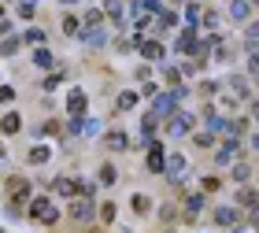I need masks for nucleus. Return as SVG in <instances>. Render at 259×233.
<instances>
[{"mask_svg": "<svg viewBox=\"0 0 259 233\" xmlns=\"http://www.w3.org/2000/svg\"><path fill=\"white\" fill-rule=\"evenodd\" d=\"M11 100H15V89H11V85H0V104H11Z\"/></svg>", "mask_w": 259, "mask_h": 233, "instance_id": "38", "label": "nucleus"}, {"mask_svg": "<svg viewBox=\"0 0 259 233\" xmlns=\"http://www.w3.org/2000/svg\"><path fill=\"white\" fill-rule=\"evenodd\" d=\"M33 11H37L33 0H15V15H19V19H33Z\"/></svg>", "mask_w": 259, "mask_h": 233, "instance_id": "29", "label": "nucleus"}, {"mask_svg": "<svg viewBox=\"0 0 259 233\" xmlns=\"http://www.w3.org/2000/svg\"><path fill=\"white\" fill-rule=\"evenodd\" d=\"M200 92H204V97H215V92H219V81H204V85H200Z\"/></svg>", "mask_w": 259, "mask_h": 233, "instance_id": "40", "label": "nucleus"}, {"mask_svg": "<svg viewBox=\"0 0 259 233\" xmlns=\"http://www.w3.org/2000/svg\"><path fill=\"white\" fill-rule=\"evenodd\" d=\"M159 92V85H152V81H145V85H141V97H156Z\"/></svg>", "mask_w": 259, "mask_h": 233, "instance_id": "42", "label": "nucleus"}, {"mask_svg": "<svg viewBox=\"0 0 259 233\" xmlns=\"http://www.w3.org/2000/svg\"><path fill=\"white\" fill-rule=\"evenodd\" d=\"M104 148H111V152H126V148H130V133L108 130V133H104Z\"/></svg>", "mask_w": 259, "mask_h": 233, "instance_id": "10", "label": "nucleus"}, {"mask_svg": "<svg viewBox=\"0 0 259 233\" xmlns=\"http://www.w3.org/2000/svg\"><path fill=\"white\" fill-rule=\"evenodd\" d=\"M200 22H204L207 30H219V15L215 11H200Z\"/></svg>", "mask_w": 259, "mask_h": 233, "instance_id": "35", "label": "nucleus"}, {"mask_svg": "<svg viewBox=\"0 0 259 233\" xmlns=\"http://www.w3.org/2000/svg\"><path fill=\"white\" fill-rule=\"evenodd\" d=\"M248 71L259 78V52H252V56H248Z\"/></svg>", "mask_w": 259, "mask_h": 233, "instance_id": "41", "label": "nucleus"}, {"mask_svg": "<svg viewBox=\"0 0 259 233\" xmlns=\"http://www.w3.org/2000/svg\"><path fill=\"white\" fill-rule=\"evenodd\" d=\"M26 41H30V44H45V30H41V26H30V30H26Z\"/></svg>", "mask_w": 259, "mask_h": 233, "instance_id": "34", "label": "nucleus"}, {"mask_svg": "<svg viewBox=\"0 0 259 233\" xmlns=\"http://www.w3.org/2000/svg\"><path fill=\"white\" fill-rule=\"evenodd\" d=\"M97 178H100V185H115V181H119V170H115V167H111V163H104V167H100V174H97Z\"/></svg>", "mask_w": 259, "mask_h": 233, "instance_id": "28", "label": "nucleus"}, {"mask_svg": "<svg viewBox=\"0 0 259 233\" xmlns=\"http://www.w3.org/2000/svg\"><path fill=\"white\" fill-rule=\"evenodd\" d=\"M252 15V0H230V19L233 22H244Z\"/></svg>", "mask_w": 259, "mask_h": 233, "instance_id": "16", "label": "nucleus"}, {"mask_svg": "<svg viewBox=\"0 0 259 233\" xmlns=\"http://www.w3.org/2000/svg\"><path fill=\"white\" fill-rule=\"evenodd\" d=\"M52 193H56V196H67V200H74V196H78V178L60 174V178L52 181Z\"/></svg>", "mask_w": 259, "mask_h": 233, "instance_id": "7", "label": "nucleus"}, {"mask_svg": "<svg viewBox=\"0 0 259 233\" xmlns=\"http://www.w3.org/2000/svg\"><path fill=\"white\" fill-rule=\"evenodd\" d=\"M252 148H255V152H259V133H252Z\"/></svg>", "mask_w": 259, "mask_h": 233, "instance_id": "45", "label": "nucleus"}, {"mask_svg": "<svg viewBox=\"0 0 259 233\" xmlns=\"http://www.w3.org/2000/svg\"><path fill=\"white\" fill-rule=\"evenodd\" d=\"M60 78H63L60 71H56V74H49V78H45V81H41V89H45V92H52L56 85H60Z\"/></svg>", "mask_w": 259, "mask_h": 233, "instance_id": "37", "label": "nucleus"}, {"mask_svg": "<svg viewBox=\"0 0 259 233\" xmlns=\"http://www.w3.org/2000/svg\"><path fill=\"white\" fill-rule=\"evenodd\" d=\"M163 4L159 0H130V15H159Z\"/></svg>", "mask_w": 259, "mask_h": 233, "instance_id": "11", "label": "nucleus"}, {"mask_svg": "<svg viewBox=\"0 0 259 233\" xmlns=\"http://www.w3.org/2000/svg\"><path fill=\"white\" fill-rule=\"evenodd\" d=\"M137 100H141V92H137V89H126V92H119L115 108H119V111H134V108H137Z\"/></svg>", "mask_w": 259, "mask_h": 233, "instance_id": "18", "label": "nucleus"}, {"mask_svg": "<svg viewBox=\"0 0 259 233\" xmlns=\"http://www.w3.org/2000/svg\"><path fill=\"white\" fill-rule=\"evenodd\" d=\"M163 159H167V156H163V145L148 141V170L152 174H163Z\"/></svg>", "mask_w": 259, "mask_h": 233, "instance_id": "12", "label": "nucleus"}, {"mask_svg": "<svg viewBox=\"0 0 259 233\" xmlns=\"http://www.w3.org/2000/svg\"><path fill=\"white\" fill-rule=\"evenodd\" d=\"M4 159H8V152H4V145H0V167H4Z\"/></svg>", "mask_w": 259, "mask_h": 233, "instance_id": "46", "label": "nucleus"}, {"mask_svg": "<svg viewBox=\"0 0 259 233\" xmlns=\"http://www.w3.org/2000/svg\"><path fill=\"white\" fill-rule=\"evenodd\" d=\"M230 89H233V97H237V100H248V78H244V74H233L230 78Z\"/></svg>", "mask_w": 259, "mask_h": 233, "instance_id": "22", "label": "nucleus"}, {"mask_svg": "<svg viewBox=\"0 0 259 233\" xmlns=\"http://www.w3.org/2000/svg\"><path fill=\"white\" fill-rule=\"evenodd\" d=\"M230 178L237 181V185H248V178H252V167H248V163H230Z\"/></svg>", "mask_w": 259, "mask_h": 233, "instance_id": "20", "label": "nucleus"}, {"mask_svg": "<svg viewBox=\"0 0 259 233\" xmlns=\"http://www.w3.org/2000/svg\"><path fill=\"white\" fill-rule=\"evenodd\" d=\"M237 200H241L244 207H248L252 215H259V193H255V189H248V185H244V189L237 193Z\"/></svg>", "mask_w": 259, "mask_h": 233, "instance_id": "19", "label": "nucleus"}, {"mask_svg": "<svg viewBox=\"0 0 259 233\" xmlns=\"http://www.w3.org/2000/svg\"><path fill=\"white\" fill-rule=\"evenodd\" d=\"M67 215H70V222H78V226H85V222H93V204H89V196H74V200L67 204Z\"/></svg>", "mask_w": 259, "mask_h": 233, "instance_id": "4", "label": "nucleus"}, {"mask_svg": "<svg viewBox=\"0 0 259 233\" xmlns=\"http://www.w3.org/2000/svg\"><path fill=\"white\" fill-rule=\"evenodd\" d=\"M178 111V92H156V97H152V115H156V119H170V115Z\"/></svg>", "mask_w": 259, "mask_h": 233, "instance_id": "2", "label": "nucleus"}, {"mask_svg": "<svg viewBox=\"0 0 259 233\" xmlns=\"http://www.w3.org/2000/svg\"><path fill=\"white\" fill-rule=\"evenodd\" d=\"M37 226H52L56 218H60V211H56V204L49 200V196H33L30 200V211H26Z\"/></svg>", "mask_w": 259, "mask_h": 233, "instance_id": "1", "label": "nucleus"}, {"mask_svg": "<svg viewBox=\"0 0 259 233\" xmlns=\"http://www.w3.org/2000/svg\"><path fill=\"white\" fill-rule=\"evenodd\" d=\"M130 211H134V215H148L152 211V200L145 193H134V196H130Z\"/></svg>", "mask_w": 259, "mask_h": 233, "instance_id": "21", "label": "nucleus"}, {"mask_svg": "<svg viewBox=\"0 0 259 233\" xmlns=\"http://www.w3.org/2000/svg\"><path fill=\"white\" fill-rule=\"evenodd\" d=\"M0 19H4V4H0Z\"/></svg>", "mask_w": 259, "mask_h": 233, "instance_id": "48", "label": "nucleus"}, {"mask_svg": "<svg viewBox=\"0 0 259 233\" xmlns=\"http://www.w3.org/2000/svg\"><path fill=\"white\" fill-rule=\"evenodd\" d=\"M60 4H78V0H60Z\"/></svg>", "mask_w": 259, "mask_h": 233, "instance_id": "47", "label": "nucleus"}, {"mask_svg": "<svg viewBox=\"0 0 259 233\" xmlns=\"http://www.w3.org/2000/svg\"><path fill=\"white\" fill-rule=\"evenodd\" d=\"M185 19H189L193 26H196V22H200V8H196V4H189V8H185Z\"/></svg>", "mask_w": 259, "mask_h": 233, "instance_id": "39", "label": "nucleus"}, {"mask_svg": "<svg viewBox=\"0 0 259 233\" xmlns=\"http://www.w3.org/2000/svg\"><path fill=\"white\" fill-rule=\"evenodd\" d=\"M22 130V115L19 111H8L4 119H0V133H19Z\"/></svg>", "mask_w": 259, "mask_h": 233, "instance_id": "17", "label": "nucleus"}, {"mask_svg": "<svg viewBox=\"0 0 259 233\" xmlns=\"http://www.w3.org/2000/svg\"><path fill=\"white\" fill-rule=\"evenodd\" d=\"M137 52L145 56L148 63H159V60H163V44H159V41H137Z\"/></svg>", "mask_w": 259, "mask_h": 233, "instance_id": "14", "label": "nucleus"}, {"mask_svg": "<svg viewBox=\"0 0 259 233\" xmlns=\"http://www.w3.org/2000/svg\"><path fill=\"white\" fill-rule=\"evenodd\" d=\"M237 148H241V141H237V137H230V133H226V141H222V148L215 152V163H219V167H230V163H233V156H237Z\"/></svg>", "mask_w": 259, "mask_h": 233, "instance_id": "6", "label": "nucleus"}, {"mask_svg": "<svg viewBox=\"0 0 259 233\" xmlns=\"http://www.w3.org/2000/svg\"><path fill=\"white\" fill-rule=\"evenodd\" d=\"M185 156H178V152H170L167 159H163V178H170V181H182L185 178Z\"/></svg>", "mask_w": 259, "mask_h": 233, "instance_id": "5", "label": "nucleus"}, {"mask_svg": "<svg viewBox=\"0 0 259 233\" xmlns=\"http://www.w3.org/2000/svg\"><path fill=\"white\" fill-rule=\"evenodd\" d=\"M85 108H89V97H85L81 89H70V97H67V115L81 119V115H85Z\"/></svg>", "mask_w": 259, "mask_h": 233, "instance_id": "8", "label": "nucleus"}, {"mask_svg": "<svg viewBox=\"0 0 259 233\" xmlns=\"http://www.w3.org/2000/svg\"><path fill=\"white\" fill-rule=\"evenodd\" d=\"M33 67H41V71H52L56 67V56H52L49 44H37V49H33Z\"/></svg>", "mask_w": 259, "mask_h": 233, "instance_id": "13", "label": "nucleus"}, {"mask_svg": "<svg viewBox=\"0 0 259 233\" xmlns=\"http://www.w3.org/2000/svg\"><path fill=\"white\" fill-rule=\"evenodd\" d=\"M237 207H219V211H215V222L219 226H237Z\"/></svg>", "mask_w": 259, "mask_h": 233, "instance_id": "23", "label": "nucleus"}, {"mask_svg": "<svg viewBox=\"0 0 259 233\" xmlns=\"http://www.w3.org/2000/svg\"><path fill=\"white\" fill-rule=\"evenodd\" d=\"M163 78H167V85H178V81H182V71H174V67H163Z\"/></svg>", "mask_w": 259, "mask_h": 233, "instance_id": "36", "label": "nucleus"}, {"mask_svg": "<svg viewBox=\"0 0 259 233\" xmlns=\"http://www.w3.org/2000/svg\"><path fill=\"white\" fill-rule=\"evenodd\" d=\"M252 4H259V0H252Z\"/></svg>", "mask_w": 259, "mask_h": 233, "instance_id": "49", "label": "nucleus"}, {"mask_svg": "<svg viewBox=\"0 0 259 233\" xmlns=\"http://www.w3.org/2000/svg\"><path fill=\"white\" fill-rule=\"evenodd\" d=\"M193 44H196V26H189V30H185L182 37H178V52L189 56V52H193Z\"/></svg>", "mask_w": 259, "mask_h": 233, "instance_id": "27", "label": "nucleus"}, {"mask_svg": "<svg viewBox=\"0 0 259 233\" xmlns=\"http://www.w3.org/2000/svg\"><path fill=\"white\" fill-rule=\"evenodd\" d=\"M252 119L259 122V100H252Z\"/></svg>", "mask_w": 259, "mask_h": 233, "instance_id": "44", "label": "nucleus"}, {"mask_svg": "<svg viewBox=\"0 0 259 233\" xmlns=\"http://www.w3.org/2000/svg\"><path fill=\"white\" fill-rule=\"evenodd\" d=\"M259 41V22H252V26H248V44H255Z\"/></svg>", "mask_w": 259, "mask_h": 233, "instance_id": "43", "label": "nucleus"}, {"mask_svg": "<svg viewBox=\"0 0 259 233\" xmlns=\"http://www.w3.org/2000/svg\"><path fill=\"white\" fill-rule=\"evenodd\" d=\"M204 207H207V193H189L185 196V218H189V222L204 211Z\"/></svg>", "mask_w": 259, "mask_h": 233, "instance_id": "9", "label": "nucleus"}, {"mask_svg": "<svg viewBox=\"0 0 259 233\" xmlns=\"http://www.w3.org/2000/svg\"><path fill=\"white\" fill-rule=\"evenodd\" d=\"M60 26H63L67 37H81V19H78V15H63Z\"/></svg>", "mask_w": 259, "mask_h": 233, "instance_id": "25", "label": "nucleus"}, {"mask_svg": "<svg viewBox=\"0 0 259 233\" xmlns=\"http://www.w3.org/2000/svg\"><path fill=\"white\" fill-rule=\"evenodd\" d=\"M193 122H196V115L189 111H174L170 119H167V137H185V133H193Z\"/></svg>", "mask_w": 259, "mask_h": 233, "instance_id": "3", "label": "nucleus"}, {"mask_svg": "<svg viewBox=\"0 0 259 233\" xmlns=\"http://www.w3.org/2000/svg\"><path fill=\"white\" fill-rule=\"evenodd\" d=\"M97 26H104V11L100 8H89L85 19H81V30H97Z\"/></svg>", "mask_w": 259, "mask_h": 233, "instance_id": "24", "label": "nucleus"}, {"mask_svg": "<svg viewBox=\"0 0 259 233\" xmlns=\"http://www.w3.org/2000/svg\"><path fill=\"white\" fill-rule=\"evenodd\" d=\"M219 185H222V178H215V174H207V178L200 181V193H215Z\"/></svg>", "mask_w": 259, "mask_h": 233, "instance_id": "33", "label": "nucleus"}, {"mask_svg": "<svg viewBox=\"0 0 259 233\" xmlns=\"http://www.w3.org/2000/svg\"><path fill=\"white\" fill-rule=\"evenodd\" d=\"M49 159H52V145H33L30 152H26L30 167H41V163H49Z\"/></svg>", "mask_w": 259, "mask_h": 233, "instance_id": "15", "label": "nucleus"}, {"mask_svg": "<svg viewBox=\"0 0 259 233\" xmlns=\"http://www.w3.org/2000/svg\"><path fill=\"white\" fill-rule=\"evenodd\" d=\"M211 141H215V137H211V130H200V133H193V145H196V148H211Z\"/></svg>", "mask_w": 259, "mask_h": 233, "instance_id": "32", "label": "nucleus"}, {"mask_svg": "<svg viewBox=\"0 0 259 233\" xmlns=\"http://www.w3.org/2000/svg\"><path fill=\"white\" fill-rule=\"evenodd\" d=\"M156 126H159V119H156V115H145V119H141V137H145V145L152 141V133H156Z\"/></svg>", "mask_w": 259, "mask_h": 233, "instance_id": "26", "label": "nucleus"}, {"mask_svg": "<svg viewBox=\"0 0 259 233\" xmlns=\"http://www.w3.org/2000/svg\"><path fill=\"white\" fill-rule=\"evenodd\" d=\"M19 44H22V37H11V33H8V37L0 41V56H15Z\"/></svg>", "mask_w": 259, "mask_h": 233, "instance_id": "30", "label": "nucleus"}, {"mask_svg": "<svg viewBox=\"0 0 259 233\" xmlns=\"http://www.w3.org/2000/svg\"><path fill=\"white\" fill-rule=\"evenodd\" d=\"M97 215H100V222H108V226H111V222H115V204H111V200H108V204H100V211H97Z\"/></svg>", "mask_w": 259, "mask_h": 233, "instance_id": "31", "label": "nucleus"}]
</instances>
